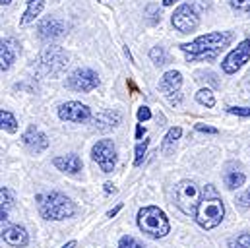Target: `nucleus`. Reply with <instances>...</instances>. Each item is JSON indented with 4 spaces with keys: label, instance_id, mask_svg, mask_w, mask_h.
<instances>
[{
    "label": "nucleus",
    "instance_id": "obj_15",
    "mask_svg": "<svg viewBox=\"0 0 250 248\" xmlns=\"http://www.w3.org/2000/svg\"><path fill=\"white\" fill-rule=\"evenodd\" d=\"M121 123H123V115H121L119 111H103V113H99V115L93 119L95 128L101 130V132L113 130V128H117Z\"/></svg>",
    "mask_w": 250,
    "mask_h": 248
},
{
    "label": "nucleus",
    "instance_id": "obj_14",
    "mask_svg": "<svg viewBox=\"0 0 250 248\" xmlns=\"http://www.w3.org/2000/svg\"><path fill=\"white\" fill-rule=\"evenodd\" d=\"M2 239H4L6 245H10L14 248H23L27 247V243H29L27 231L23 227H20V225H12L8 229H2Z\"/></svg>",
    "mask_w": 250,
    "mask_h": 248
},
{
    "label": "nucleus",
    "instance_id": "obj_21",
    "mask_svg": "<svg viewBox=\"0 0 250 248\" xmlns=\"http://www.w3.org/2000/svg\"><path fill=\"white\" fill-rule=\"evenodd\" d=\"M183 136V130L179 128V126H175V128H171L169 132H167V136L163 138V144H161V151L163 153H171L173 149H175V144H177V140Z\"/></svg>",
    "mask_w": 250,
    "mask_h": 248
},
{
    "label": "nucleus",
    "instance_id": "obj_26",
    "mask_svg": "<svg viewBox=\"0 0 250 248\" xmlns=\"http://www.w3.org/2000/svg\"><path fill=\"white\" fill-rule=\"evenodd\" d=\"M147 145H149V140H144V142H140V144L136 145V159H134V165H136V167L142 165L144 155H146V151H147Z\"/></svg>",
    "mask_w": 250,
    "mask_h": 248
},
{
    "label": "nucleus",
    "instance_id": "obj_9",
    "mask_svg": "<svg viewBox=\"0 0 250 248\" xmlns=\"http://www.w3.org/2000/svg\"><path fill=\"white\" fill-rule=\"evenodd\" d=\"M99 85V76L89 68H78L68 78V87L80 93H87Z\"/></svg>",
    "mask_w": 250,
    "mask_h": 248
},
{
    "label": "nucleus",
    "instance_id": "obj_3",
    "mask_svg": "<svg viewBox=\"0 0 250 248\" xmlns=\"http://www.w3.org/2000/svg\"><path fill=\"white\" fill-rule=\"evenodd\" d=\"M39 211L45 219L53 221H62L76 213V207L70 198H66L61 192H51V194H39L37 196Z\"/></svg>",
    "mask_w": 250,
    "mask_h": 248
},
{
    "label": "nucleus",
    "instance_id": "obj_24",
    "mask_svg": "<svg viewBox=\"0 0 250 248\" xmlns=\"http://www.w3.org/2000/svg\"><path fill=\"white\" fill-rule=\"evenodd\" d=\"M149 59L153 61V64H157V66H163V64L169 62L165 51H163V47H153V49L149 51Z\"/></svg>",
    "mask_w": 250,
    "mask_h": 248
},
{
    "label": "nucleus",
    "instance_id": "obj_23",
    "mask_svg": "<svg viewBox=\"0 0 250 248\" xmlns=\"http://www.w3.org/2000/svg\"><path fill=\"white\" fill-rule=\"evenodd\" d=\"M196 101L200 103V105H206V107H215V95H213V91L211 89H208V87H204V89H200L198 93H196Z\"/></svg>",
    "mask_w": 250,
    "mask_h": 248
},
{
    "label": "nucleus",
    "instance_id": "obj_22",
    "mask_svg": "<svg viewBox=\"0 0 250 248\" xmlns=\"http://www.w3.org/2000/svg\"><path fill=\"white\" fill-rule=\"evenodd\" d=\"M0 126H2L4 132L14 134V132L18 130V121H16V117H14L10 111H4V109H2V113H0Z\"/></svg>",
    "mask_w": 250,
    "mask_h": 248
},
{
    "label": "nucleus",
    "instance_id": "obj_17",
    "mask_svg": "<svg viewBox=\"0 0 250 248\" xmlns=\"http://www.w3.org/2000/svg\"><path fill=\"white\" fill-rule=\"evenodd\" d=\"M181 85H183V74L177 72V70H171V72L163 74V78H161V82H159V89H161L165 95L177 93V91L181 89Z\"/></svg>",
    "mask_w": 250,
    "mask_h": 248
},
{
    "label": "nucleus",
    "instance_id": "obj_4",
    "mask_svg": "<svg viewBox=\"0 0 250 248\" xmlns=\"http://www.w3.org/2000/svg\"><path fill=\"white\" fill-rule=\"evenodd\" d=\"M138 227L151 239H163L171 233V223L165 211L155 206H146L138 211Z\"/></svg>",
    "mask_w": 250,
    "mask_h": 248
},
{
    "label": "nucleus",
    "instance_id": "obj_40",
    "mask_svg": "<svg viewBox=\"0 0 250 248\" xmlns=\"http://www.w3.org/2000/svg\"><path fill=\"white\" fill-rule=\"evenodd\" d=\"M177 0H163V6H173Z\"/></svg>",
    "mask_w": 250,
    "mask_h": 248
},
{
    "label": "nucleus",
    "instance_id": "obj_31",
    "mask_svg": "<svg viewBox=\"0 0 250 248\" xmlns=\"http://www.w3.org/2000/svg\"><path fill=\"white\" fill-rule=\"evenodd\" d=\"M227 113H229V115H237V117H243V119H249V117H250V109H249V107H227Z\"/></svg>",
    "mask_w": 250,
    "mask_h": 248
},
{
    "label": "nucleus",
    "instance_id": "obj_7",
    "mask_svg": "<svg viewBox=\"0 0 250 248\" xmlns=\"http://www.w3.org/2000/svg\"><path fill=\"white\" fill-rule=\"evenodd\" d=\"M66 64H68V55L61 47H47L39 57V66L47 76H61Z\"/></svg>",
    "mask_w": 250,
    "mask_h": 248
},
{
    "label": "nucleus",
    "instance_id": "obj_33",
    "mask_svg": "<svg viewBox=\"0 0 250 248\" xmlns=\"http://www.w3.org/2000/svg\"><path fill=\"white\" fill-rule=\"evenodd\" d=\"M149 119H151L149 107H140V109H138V121H140V123H146V121H149Z\"/></svg>",
    "mask_w": 250,
    "mask_h": 248
},
{
    "label": "nucleus",
    "instance_id": "obj_39",
    "mask_svg": "<svg viewBox=\"0 0 250 248\" xmlns=\"http://www.w3.org/2000/svg\"><path fill=\"white\" fill-rule=\"evenodd\" d=\"M128 85H130V89H132V91H134V93H136V91H138V89H136V85H134V82H132V80H128Z\"/></svg>",
    "mask_w": 250,
    "mask_h": 248
},
{
    "label": "nucleus",
    "instance_id": "obj_16",
    "mask_svg": "<svg viewBox=\"0 0 250 248\" xmlns=\"http://www.w3.org/2000/svg\"><path fill=\"white\" fill-rule=\"evenodd\" d=\"M55 167L59 171H62L66 175H78L82 171V159L76 155V153H70V155H62V157H55Z\"/></svg>",
    "mask_w": 250,
    "mask_h": 248
},
{
    "label": "nucleus",
    "instance_id": "obj_12",
    "mask_svg": "<svg viewBox=\"0 0 250 248\" xmlns=\"http://www.w3.org/2000/svg\"><path fill=\"white\" fill-rule=\"evenodd\" d=\"M21 142L25 144V147H29V149L35 151V153H41V151H45V149L49 147V138H47L37 126H29V128L23 132Z\"/></svg>",
    "mask_w": 250,
    "mask_h": 248
},
{
    "label": "nucleus",
    "instance_id": "obj_36",
    "mask_svg": "<svg viewBox=\"0 0 250 248\" xmlns=\"http://www.w3.org/2000/svg\"><path fill=\"white\" fill-rule=\"evenodd\" d=\"M121 209H123V204H119V206H117V207H113V209H111V211H109V213H107V217H115V215H117V213H119V211H121Z\"/></svg>",
    "mask_w": 250,
    "mask_h": 248
},
{
    "label": "nucleus",
    "instance_id": "obj_28",
    "mask_svg": "<svg viewBox=\"0 0 250 248\" xmlns=\"http://www.w3.org/2000/svg\"><path fill=\"white\" fill-rule=\"evenodd\" d=\"M117 248H144V247H142L134 237H128V235H126V237H123V239L119 241V247Z\"/></svg>",
    "mask_w": 250,
    "mask_h": 248
},
{
    "label": "nucleus",
    "instance_id": "obj_20",
    "mask_svg": "<svg viewBox=\"0 0 250 248\" xmlns=\"http://www.w3.org/2000/svg\"><path fill=\"white\" fill-rule=\"evenodd\" d=\"M225 186L229 188V190H237V188H241V186L247 183V177H245V173L243 171H237V169H229V171H225Z\"/></svg>",
    "mask_w": 250,
    "mask_h": 248
},
{
    "label": "nucleus",
    "instance_id": "obj_8",
    "mask_svg": "<svg viewBox=\"0 0 250 248\" xmlns=\"http://www.w3.org/2000/svg\"><path fill=\"white\" fill-rule=\"evenodd\" d=\"M171 23H173V27H175L177 31H181V33H190V31H194V29L198 27V23H200L198 10H196L192 4H181V6L175 10V14H173Z\"/></svg>",
    "mask_w": 250,
    "mask_h": 248
},
{
    "label": "nucleus",
    "instance_id": "obj_32",
    "mask_svg": "<svg viewBox=\"0 0 250 248\" xmlns=\"http://www.w3.org/2000/svg\"><path fill=\"white\" fill-rule=\"evenodd\" d=\"M241 209H249L250 207V188L247 190V192H243L239 198H237V202H235Z\"/></svg>",
    "mask_w": 250,
    "mask_h": 248
},
{
    "label": "nucleus",
    "instance_id": "obj_30",
    "mask_svg": "<svg viewBox=\"0 0 250 248\" xmlns=\"http://www.w3.org/2000/svg\"><path fill=\"white\" fill-rule=\"evenodd\" d=\"M146 12L149 14V16H147V21H149V23H157V21L161 20V16H159V8H157L155 4H149Z\"/></svg>",
    "mask_w": 250,
    "mask_h": 248
},
{
    "label": "nucleus",
    "instance_id": "obj_25",
    "mask_svg": "<svg viewBox=\"0 0 250 248\" xmlns=\"http://www.w3.org/2000/svg\"><path fill=\"white\" fill-rule=\"evenodd\" d=\"M229 248H250V235L249 233H241V235L233 237L229 241Z\"/></svg>",
    "mask_w": 250,
    "mask_h": 248
},
{
    "label": "nucleus",
    "instance_id": "obj_6",
    "mask_svg": "<svg viewBox=\"0 0 250 248\" xmlns=\"http://www.w3.org/2000/svg\"><path fill=\"white\" fill-rule=\"evenodd\" d=\"M93 161L101 167L103 173H113L117 167V145L113 140H99L91 149Z\"/></svg>",
    "mask_w": 250,
    "mask_h": 248
},
{
    "label": "nucleus",
    "instance_id": "obj_10",
    "mask_svg": "<svg viewBox=\"0 0 250 248\" xmlns=\"http://www.w3.org/2000/svg\"><path fill=\"white\" fill-rule=\"evenodd\" d=\"M250 61V39H245L237 49H233L221 62V68L225 74H235Z\"/></svg>",
    "mask_w": 250,
    "mask_h": 248
},
{
    "label": "nucleus",
    "instance_id": "obj_11",
    "mask_svg": "<svg viewBox=\"0 0 250 248\" xmlns=\"http://www.w3.org/2000/svg\"><path fill=\"white\" fill-rule=\"evenodd\" d=\"M59 117L61 121H66V123H85L87 119H91V111L83 103L68 101L59 107Z\"/></svg>",
    "mask_w": 250,
    "mask_h": 248
},
{
    "label": "nucleus",
    "instance_id": "obj_5",
    "mask_svg": "<svg viewBox=\"0 0 250 248\" xmlns=\"http://www.w3.org/2000/svg\"><path fill=\"white\" fill-rule=\"evenodd\" d=\"M200 200H202L200 198V186L194 181H183L175 186V204L183 213H187V215L196 213Z\"/></svg>",
    "mask_w": 250,
    "mask_h": 248
},
{
    "label": "nucleus",
    "instance_id": "obj_27",
    "mask_svg": "<svg viewBox=\"0 0 250 248\" xmlns=\"http://www.w3.org/2000/svg\"><path fill=\"white\" fill-rule=\"evenodd\" d=\"M0 202H2V209H8L14 204V194H12L10 188H4L2 186V190H0Z\"/></svg>",
    "mask_w": 250,
    "mask_h": 248
},
{
    "label": "nucleus",
    "instance_id": "obj_18",
    "mask_svg": "<svg viewBox=\"0 0 250 248\" xmlns=\"http://www.w3.org/2000/svg\"><path fill=\"white\" fill-rule=\"evenodd\" d=\"M2 51H0V68H2V72L4 70H8L10 66H12V62L16 61V55H18V45H16V41L14 39H2Z\"/></svg>",
    "mask_w": 250,
    "mask_h": 248
},
{
    "label": "nucleus",
    "instance_id": "obj_13",
    "mask_svg": "<svg viewBox=\"0 0 250 248\" xmlns=\"http://www.w3.org/2000/svg\"><path fill=\"white\" fill-rule=\"evenodd\" d=\"M64 35V25L61 20H57V18H45L41 23H39V37L43 39V41H55V39H59V37H62Z\"/></svg>",
    "mask_w": 250,
    "mask_h": 248
},
{
    "label": "nucleus",
    "instance_id": "obj_35",
    "mask_svg": "<svg viewBox=\"0 0 250 248\" xmlns=\"http://www.w3.org/2000/svg\"><path fill=\"white\" fill-rule=\"evenodd\" d=\"M144 134H146L144 126H142V124H138V126H136V138H138V140H142V138H144Z\"/></svg>",
    "mask_w": 250,
    "mask_h": 248
},
{
    "label": "nucleus",
    "instance_id": "obj_19",
    "mask_svg": "<svg viewBox=\"0 0 250 248\" xmlns=\"http://www.w3.org/2000/svg\"><path fill=\"white\" fill-rule=\"evenodd\" d=\"M43 8H45V0H27V8H25L21 20H20V25L31 23V21L43 12Z\"/></svg>",
    "mask_w": 250,
    "mask_h": 248
},
{
    "label": "nucleus",
    "instance_id": "obj_1",
    "mask_svg": "<svg viewBox=\"0 0 250 248\" xmlns=\"http://www.w3.org/2000/svg\"><path fill=\"white\" fill-rule=\"evenodd\" d=\"M229 43H231V33L213 31V33L200 35V37H196L194 41L181 45V49L187 53L188 62L213 61Z\"/></svg>",
    "mask_w": 250,
    "mask_h": 248
},
{
    "label": "nucleus",
    "instance_id": "obj_34",
    "mask_svg": "<svg viewBox=\"0 0 250 248\" xmlns=\"http://www.w3.org/2000/svg\"><path fill=\"white\" fill-rule=\"evenodd\" d=\"M196 130L204 132V134H219L217 128H211V126H206V124H196Z\"/></svg>",
    "mask_w": 250,
    "mask_h": 248
},
{
    "label": "nucleus",
    "instance_id": "obj_38",
    "mask_svg": "<svg viewBox=\"0 0 250 248\" xmlns=\"http://www.w3.org/2000/svg\"><path fill=\"white\" fill-rule=\"evenodd\" d=\"M62 248H76V241H70V243H66Z\"/></svg>",
    "mask_w": 250,
    "mask_h": 248
},
{
    "label": "nucleus",
    "instance_id": "obj_41",
    "mask_svg": "<svg viewBox=\"0 0 250 248\" xmlns=\"http://www.w3.org/2000/svg\"><path fill=\"white\" fill-rule=\"evenodd\" d=\"M0 2H2V6H8V4L12 2V0H0Z\"/></svg>",
    "mask_w": 250,
    "mask_h": 248
},
{
    "label": "nucleus",
    "instance_id": "obj_2",
    "mask_svg": "<svg viewBox=\"0 0 250 248\" xmlns=\"http://www.w3.org/2000/svg\"><path fill=\"white\" fill-rule=\"evenodd\" d=\"M196 221L202 229H215L225 215V206L223 200L217 196V192L213 190V186L208 185L204 190V196L200 200V206L196 209Z\"/></svg>",
    "mask_w": 250,
    "mask_h": 248
},
{
    "label": "nucleus",
    "instance_id": "obj_37",
    "mask_svg": "<svg viewBox=\"0 0 250 248\" xmlns=\"http://www.w3.org/2000/svg\"><path fill=\"white\" fill-rule=\"evenodd\" d=\"M117 192V188L111 185V183H105V194H115Z\"/></svg>",
    "mask_w": 250,
    "mask_h": 248
},
{
    "label": "nucleus",
    "instance_id": "obj_29",
    "mask_svg": "<svg viewBox=\"0 0 250 248\" xmlns=\"http://www.w3.org/2000/svg\"><path fill=\"white\" fill-rule=\"evenodd\" d=\"M229 4L237 12H250V0H229Z\"/></svg>",
    "mask_w": 250,
    "mask_h": 248
}]
</instances>
